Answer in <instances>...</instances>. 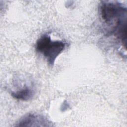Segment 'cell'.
<instances>
[{
  "label": "cell",
  "instance_id": "obj_1",
  "mask_svg": "<svg viewBox=\"0 0 127 127\" xmlns=\"http://www.w3.org/2000/svg\"><path fill=\"white\" fill-rule=\"evenodd\" d=\"M100 14L104 22L113 25V31L127 25V7L117 1H102L99 8Z\"/></svg>",
  "mask_w": 127,
  "mask_h": 127
},
{
  "label": "cell",
  "instance_id": "obj_2",
  "mask_svg": "<svg viewBox=\"0 0 127 127\" xmlns=\"http://www.w3.org/2000/svg\"><path fill=\"white\" fill-rule=\"evenodd\" d=\"M66 44L61 41H52L48 35L42 36L37 41L36 49L42 54L51 65L54 64L58 56L64 50Z\"/></svg>",
  "mask_w": 127,
  "mask_h": 127
},
{
  "label": "cell",
  "instance_id": "obj_3",
  "mask_svg": "<svg viewBox=\"0 0 127 127\" xmlns=\"http://www.w3.org/2000/svg\"><path fill=\"white\" fill-rule=\"evenodd\" d=\"M43 124L44 126L45 125H44V123H47L45 119H44L41 116L36 115L33 114H29L27 115H26L21 119L18 123V125L16 126L18 127H27V126H33V124ZM41 126V125H40Z\"/></svg>",
  "mask_w": 127,
  "mask_h": 127
},
{
  "label": "cell",
  "instance_id": "obj_4",
  "mask_svg": "<svg viewBox=\"0 0 127 127\" xmlns=\"http://www.w3.org/2000/svg\"><path fill=\"white\" fill-rule=\"evenodd\" d=\"M34 91L29 87H24L15 92L11 93V96L15 99L22 101H27L32 98Z\"/></svg>",
  "mask_w": 127,
  "mask_h": 127
}]
</instances>
